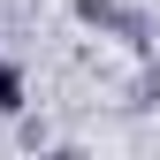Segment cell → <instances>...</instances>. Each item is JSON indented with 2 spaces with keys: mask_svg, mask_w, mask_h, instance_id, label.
I'll list each match as a JSON object with an SVG mask.
<instances>
[{
  "mask_svg": "<svg viewBox=\"0 0 160 160\" xmlns=\"http://www.w3.org/2000/svg\"><path fill=\"white\" fill-rule=\"evenodd\" d=\"M8 107H23V76H15L8 61H0V114H8Z\"/></svg>",
  "mask_w": 160,
  "mask_h": 160,
  "instance_id": "obj_1",
  "label": "cell"
}]
</instances>
